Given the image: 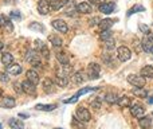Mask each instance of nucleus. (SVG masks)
<instances>
[{
    "label": "nucleus",
    "instance_id": "603ef678",
    "mask_svg": "<svg viewBox=\"0 0 153 129\" xmlns=\"http://www.w3.org/2000/svg\"><path fill=\"white\" fill-rule=\"evenodd\" d=\"M4 1H5V4H11V3L13 1V0H4Z\"/></svg>",
    "mask_w": 153,
    "mask_h": 129
},
{
    "label": "nucleus",
    "instance_id": "49530a36",
    "mask_svg": "<svg viewBox=\"0 0 153 129\" xmlns=\"http://www.w3.org/2000/svg\"><path fill=\"white\" fill-rule=\"evenodd\" d=\"M8 73H0V82H8Z\"/></svg>",
    "mask_w": 153,
    "mask_h": 129
},
{
    "label": "nucleus",
    "instance_id": "dca6fc26",
    "mask_svg": "<svg viewBox=\"0 0 153 129\" xmlns=\"http://www.w3.org/2000/svg\"><path fill=\"white\" fill-rule=\"evenodd\" d=\"M55 84L61 87L67 86V84H69V77L65 75V74H59V75L55 77Z\"/></svg>",
    "mask_w": 153,
    "mask_h": 129
},
{
    "label": "nucleus",
    "instance_id": "5fc2aeb1",
    "mask_svg": "<svg viewBox=\"0 0 153 129\" xmlns=\"http://www.w3.org/2000/svg\"><path fill=\"white\" fill-rule=\"evenodd\" d=\"M149 53L153 54V46H151V50H149Z\"/></svg>",
    "mask_w": 153,
    "mask_h": 129
},
{
    "label": "nucleus",
    "instance_id": "6ab92c4d",
    "mask_svg": "<svg viewBox=\"0 0 153 129\" xmlns=\"http://www.w3.org/2000/svg\"><path fill=\"white\" fill-rule=\"evenodd\" d=\"M114 24V20H111V19H103V20L100 22V30L101 31H105V30H110L111 26Z\"/></svg>",
    "mask_w": 153,
    "mask_h": 129
},
{
    "label": "nucleus",
    "instance_id": "13d9d810",
    "mask_svg": "<svg viewBox=\"0 0 153 129\" xmlns=\"http://www.w3.org/2000/svg\"><path fill=\"white\" fill-rule=\"evenodd\" d=\"M0 129H1V125H0Z\"/></svg>",
    "mask_w": 153,
    "mask_h": 129
},
{
    "label": "nucleus",
    "instance_id": "0eeeda50",
    "mask_svg": "<svg viewBox=\"0 0 153 129\" xmlns=\"http://www.w3.org/2000/svg\"><path fill=\"white\" fill-rule=\"evenodd\" d=\"M22 87H23V92L26 94H30V95H36V85L32 84L31 81L26 79V81L22 82Z\"/></svg>",
    "mask_w": 153,
    "mask_h": 129
},
{
    "label": "nucleus",
    "instance_id": "a211bd4d",
    "mask_svg": "<svg viewBox=\"0 0 153 129\" xmlns=\"http://www.w3.org/2000/svg\"><path fill=\"white\" fill-rule=\"evenodd\" d=\"M117 105L120 108H128V106L132 105V100L126 95H122V97H118V101H117Z\"/></svg>",
    "mask_w": 153,
    "mask_h": 129
},
{
    "label": "nucleus",
    "instance_id": "6e6d98bb",
    "mask_svg": "<svg viewBox=\"0 0 153 129\" xmlns=\"http://www.w3.org/2000/svg\"><path fill=\"white\" fill-rule=\"evenodd\" d=\"M149 102H151V104H153V98H149Z\"/></svg>",
    "mask_w": 153,
    "mask_h": 129
},
{
    "label": "nucleus",
    "instance_id": "f3484780",
    "mask_svg": "<svg viewBox=\"0 0 153 129\" xmlns=\"http://www.w3.org/2000/svg\"><path fill=\"white\" fill-rule=\"evenodd\" d=\"M7 73L11 74V75H19V74L22 73V66L18 65V63L10 65V66L7 67Z\"/></svg>",
    "mask_w": 153,
    "mask_h": 129
},
{
    "label": "nucleus",
    "instance_id": "393cba45",
    "mask_svg": "<svg viewBox=\"0 0 153 129\" xmlns=\"http://www.w3.org/2000/svg\"><path fill=\"white\" fill-rule=\"evenodd\" d=\"M56 59L59 61V63H61V65H67V63L70 62V57H69V54L63 53V51H61V53L56 54Z\"/></svg>",
    "mask_w": 153,
    "mask_h": 129
},
{
    "label": "nucleus",
    "instance_id": "7ed1b4c3",
    "mask_svg": "<svg viewBox=\"0 0 153 129\" xmlns=\"http://www.w3.org/2000/svg\"><path fill=\"white\" fill-rule=\"evenodd\" d=\"M100 71H101V66L95 62L87 65V75L90 79H98L100 78Z\"/></svg>",
    "mask_w": 153,
    "mask_h": 129
},
{
    "label": "nucleus",
    "instance_id": "20e7f679",
    "mask_svg": "<svg viewBox=\"0 0 153 129\" xmlns=\"http://www.w3.org/2000/svg\"><path fill=\"white\" fill-rule=\"evenodd\" d=\"M0 28H1L4 32H12L13 31L12 22H11L10 18H8L7 15H4V13L0 15Z\"/></svg>",
    "mask_w": 153,
    "mask_h": 129
},
{
    "label": "nucleus",
    "instance_id": "c9c22d12",
    "mask_svg": "<svg viewBox=\"0 0 153 129\" xmlns=\"http://www.w3.org/2000/svg\"><path fill=\"white\" fill-rule=\"evenodd\" d=\"M100 38L103 40V42H105V40H108V39H110V38H111V31H110V30H105V31H102L100 34Z\"/></svg>",
    "mask_w": 153,
    "mask_h": 129
},
{
    "label": "nucleus",
    "instance_id": "4468645a",
    "mask_svg": "<svg viewBox=\"0 0 153 129\" xmlns=\"http://www.w3.org/2000/svg\"><path fill=\"white\" fill-rule=\"evenodd\" d=\"M86 78L87 77L85 74V71H76V73H74V75H73V82L75 85H81L86 81Z\"/></svg>",
    "mask_w": 153,
    "mask_h": 129
},
{
    "label": "nucleus",
    "instance_id": "423d86ee",
    "mask_svg": "<svg viewBox=\"0 0 153 129\" xmlns=\"http://www.w3.org/2000/svg\"><path fill=\"white\" fill-rule=\"evenodd\" d=\"M75 116H76V119L81 120L82 122H87V121H90V119H91V114H90V112L87 110L86 108H76Z\"/></svg>",
    "mask_w": 153,
    "mask_h": 129
},
{
    "label": "nucleus",
    "instance_id": "3c124183",
    "mask_svg": "<svg viewBox=\"0 0 153 129\" xmlns=\"http://www.w3.org/2000/svg\"><path fill=\"white\" fill-rule=\"evenodd\" d=\"M20 117H23V119H28V114H24V113H20L19 114Z\"/></svg>",
    "mask_w": 153,
    "mask_h": 129
},
{
    "label": "nucleus",
    "instance_id": "7c9ffc66",
    "mask_svg": "<svg viewBox=\"0 0 153 129\" xmlns=\"http://www.w3.org/2000/svg\"><path fill=\"white\" fill-rule=\"evenodd\" d=\"M55 108H56V105H54V104H51V105H42V104H38V105L35 106L36 110H42V112H51Z\"/></svg>",
    "mask_w": 153,
    "mask_h": 129
},
{
    "label": "nucleus",
    "instance_id": "9b49d317",
    "mask_svg": "<svg viewBox=\"0 0 153 129\" xmlns=\"http://www.w3.org/2000/svg\"><path fill=\"white\" fill-rule=\"evenodd\" d=\"M42 86H43V90H45V93L50 94V93H53L54 90H55L56 84H54L53 79H50V78H45V79H43V82H42Z\"/></svg>",
    "mask_w": 153,
    "mask_h": 129
},
{
    "label": "nucleus",
    "instance_id": "72a5a7b5",
    "mask_svg": "<svg viewBox=\"0 0 153 129\" xmlns=\"http://www.w3.org/2000/svg\"><path fill=\"white\" fill-rule=\"evenodd\" d=\"M71 125H73V128H74V129H85V125L82 124V121H81V120H78L76 117L73 119Z\"/></svg>",
    "mask_w": 153,
    "mask_h": 129
},
{
    "label": "nucleus",
    "instance_id": "6e6552de",
    "mask_svg": "<svg viewBox=\"0 0 153 129\" xmlns=\"http://www.w3.org/2000/svg\"><path fill=\"white\" fill-rule=\"evenodd\" d=\"M63 8H65V13L70 16L74 15L75 12H78V4H76L74 0H66Z\"/></svg>",
    "mask_w": 153,
    "mask_h": 129
},
{
    "label": "nucleus",
    "instance_id": "cd10ccee",
    "mask_svg": "<svg viewBox=\"0 0 153 129\" xmlns=\"http://www.w3.org/2000/svg\"><path fill=\"white\" fill-rule=\"evenodd\" d=\"M133 94H134L136 97H140V98L148 97V92H146L144 87H134V89H133Z\"/></svg>",
    "mask_w": 153,
    "mask_h": 129
},
{
    "label": "nucleus",
    "instance_id": "8fccbe9b",
    "mask_svg": "<svg viewBox=\"0 0 153 129\" xmlns=\"http://www.w3.org/2000/svg\"><path fill=\"white\" fill-rule=\"evenodd\" d=\"M90 3H93V4H97V5H101L105 3V0H90Z\"/></svg>",
    "mask_w": 153,
    "mask_h": 129
},
{
    "label": "nucleus",
    "instance_id": "c03bdc74",
    "mask_svg": "<svg viewBox=\"0 0 153 129\" xmlns=\"http://www.w3.org/2000/svg\"><path fill=\"white\" fill-rule=\"evenodd\" d=\"M100 22H101L100 18H91V19L89 20V24L93 27V26H97V24H100Z\"/></svg>",
    "mask_w": 153,
    "mask_h": 129
},
{
    "label": "nucleus",
    "instance_id": "f8f14e48",
    "mask_svg": "<svg viewBox=\"0 0 153 129\" xmlns=\"http://www.w3.org/2000/svg\"><path fill=\"white\" fill-rule=\"evenodd\" d=\"M15 104H16L15 98H13V97H10V95H7V97H4V98L1 100L0 105H1L3 108H5V109H12V108H15Z\"/></svg>",
    "mask_w": 153,
    "mask_h": 129
},
{
    "label": "nucleus",
    "instance_id": "79ce46f5",
    "mask_svg": "<svg viewBox=\"0 0 153 129\" xmlns=\"http://www.w3.org/2000/svg\"><path fill=\"white\" fill-rule=\"evenodd\" d=\"M138 28H140L141 31H143L144 34H146V35L151 34V31H149V27H148V26H145V24H143V23L138 24Z\"/></svg>",
    "mask_w": 153,
    "mask_h": 129
},
{
    "label": "nucleus",
    "instance_id": "4be33fe9",
    "mask_svg": "<svg viewBox=\"0 0 153 129\" xmlns=\"http://www.w3.org/2000/svg\"><path fill=\"white\" fill-rule=\"evenodd\" d=\"M91 5L90 3H86V1H82L78 4V12H82V13H89L91 12Z\"/></svg>",
    "mask_w": 153,
    "mask_h": 129
},
{
    "label": "nucleus",
    "instance_id": "2f4dec72",
    "mask_svg": "<svg viewBox=\"0 0 153 129\" xmlns=\"http://www.w3.org/2000/svg\"><path fill=\"white\" fill-rule=\"evenodd\" d=\"M105 101L108 104H117V101H118V97H117L116 93H108V94L105 95Z\"/></svg>",
    "mask_w": 153,
    "mask_h": 129
},
{
    "label": "nucleus",
    "instance_id": "58836bf2",
    "mask_svg": "<svg viewBox=\"0 0 153 129\" xmlns=\"http://www.w3.org/2000/svg\"><path fill=\"white\" fill-rule=\"evenodd\" d=\"M39 54L43 57V58L48 59V57H50V50H48V48H47V46H45V47H43L42 50L39 51Z\"/></svg>",
    "mask_w": 153,
    "mask_h": 129
},
{
    "label": "nucleus",
    "instance_id": "09e8293b",
    "mask_svg": "<svg viewBox=\"0 0 153 129\" xmlns=\"http://www.w3.org/2000/svg\"><path fill=\"white\" fill-rule=\"evenodd\" d=\"M11 16H12V18H16V19H20L22 18L20 13H19V11H12V12H11Z\"/></svg>",
    "mask_w": 153,
    "mask_h": 129
},
{
    "label": "nucleus",
    "instance_id": "a19ab883",
    "mask_svg": "<svg viewBox=\"0 0 153 129\" xmlns=\"http://www.w3.org/2000/svg\"><path fill=\"white\" fill-rule=\"evenodd\" d=\"M34 45H35V48H36V51H38V53H39V51L42 50V48L46 46L45 43H43L40 39H36V40H35V42H34Z\"/></svg>",
    "mask_w": 153,
    "mask_h": 129
},
{
    "label": "nucleus",
    "instance_id": "de8ad7c7",
    "mask_svg": "<svg viewBox=\"0 0 153 129\" xmlns=\"http://www.w3.org/2000/svg\"><path fill=\"white\" fill-rule=\"evenodd\" d=\"M13 90H16L18 93H22L23 92V87H22L19 84H13Z\"/></svg>",
    "mask_w": 153,
    "mask_h": 129
},
{
    "label": "nucleus",
    "instance_id": "4d7b16f0",
    "mask_svg": "<svg viewBox=\"0 0 153 129\" xmlns=\"http://www.w3.org/2000/svg\"><path fill=\"white\" fill-rule=\"evenodd\" d=\"M1 94H3V90H1V89H0V97H1Z\"/></svg>",
    "mask_w": 153,
    "mask_h": 129
},
{
    "label": "nucleus",
    "instance_id": "9d476101",
    "mask_svg": "<svg viewBox=\"0 0 153 129\" xmlns=\"http://www.w3.org/2000/svg\"><path fill=\"white\" fill-rule=\"evenodd\" d=\"M38 11L40 15H47L51 12V7H50V1L48 0H39L38 1Z\"/></svg>",
    "mask_w": 153,
    "mask_h": 129
},
{
    "label": "nucleus",
    "instance_id": "aec40b11",
    "mask_svg": "<svg viewBox=\"0 0 153 129\" xmlns=\"http://www.w3.org/2000/svg\"><path fill=\"white\" fill-rule=\"evenodd\" d=\"M48 42L55 47H61L62 46V39L58 37V34H50L48 35Z\"/></svg>",
    "mask_w": 153,
    "mask_h": 129
},
{
    "label": "nucleus",
    "instance_id": "c85d7f7f",
    "mask_svg": "<svg viewBox=\"0 0 153 129\" xmlns=\"http://www.w3.org/2000/svg\"><path fill=\"white\" fill-rule=\"evenodd\" d=\"M30 30H34V31H38V32H45V26L40 24L39 22H31L28 24Z\"/></svg>",
    "mask_w": 153,
    "mask_h": 129
},
{
    "label": "nucleus",
    "instance_id": "412c9836",
    "mask_svg": "<svg viewBox=\"0 0 153 129\" xmlns=\"http://www.w3.org/2000/svg\"><path fill=\"white\" fill-rule=\"evenodd\" d=\"M138 124H140V127L143 129H149L152 127V119L148 116H144L140 119V121H138Z\"/></svg>",
    "mask_w": 153,
    "mask_h": 129
},
{
    "label": "nucleus",
    "instance_id": "4c0bfd02",
    "mask_svg": "<svg viewBox=\"0 0 153 129\" xmlns=\"http://www.w3.org/2000/svg\"><path fill=\"white\" fill-rule=\"evenodd\" d=\"M62 66H63V73H62V74H65V75H70V74L73 73V66L70 63L62 65Z\"/></svg>",
    "mask_w": 153,
    "mask_h": 129
},
{
    "label": "nucleus",
    "instance_id": "f257e3e1",
    "mask_svg": "<svg viewBox=\"0 0 153 129\" xmlns=\"http://www.w3.org/2000/svg\"><path fill=\"white\" fill-rule=\"evenodd\" d=\"M126 81L134 87H144L145 86V77L138 74H130L126 77Z\"/></svg>",
    "mask_w": 153,
    "mask_h": 129
},
{
    "label": "nucleus",
    "instance_id": "b1692460",
    "mask_svg": "<svg viewBox=\"0 0 153 129\" xmlns=\"http://www.w3.org/2000/svg\"><path fill=\"white\" fill-rule=\"evenodd\" d=\"M141 75L145 77V78H153V66L148 65V66H144L141 69Z\"/></svg>",
    "mask_w": 153,
    "mask_h": 129
},
{
    "label": "nucleus",
    "instance_id": "5701e85b",
    "mask_svg": "<svg viewBox=\"0 0 153 129\" xmlns=\"http://www.w3.org/2000/svg\"><path fill=\"white\" fill-rule=\"evenodd\" d=\"M48 1H50L51 11H59L65 5L63 0H48Z\"/></svg>",
    "mask_w": 153,
    "mask_h": 129
},
{
    "label": "nucleus",
    "instance_id": "2eb2a0df",
    "mask_svg": "<svg viewBox=\"0 0 153 129\" xmlns=\"http://www.w3.org/2000/svg\"><path fill=\"white\" fill-rule=\"evenodd\" d=\"M26 75H27V79L28 81H31L32 84H35V85H38V82H39V74L36 73V70H27V73H26Z\"/></svg>",
    "mask_w": 153,
    "mask_h": 129
},
{
    "label": "nucleus",
    "instance_id": "ea45409f",
    "mask_svg": "<svg viewBox=\"0 0 153 129\" xmlns=\"http://www.w3.org/2000/svg\"><path fill=\"white\" fill-rule=\"evenodd\" d=\"M90 105H91L94 109H100L101 105H102V102H101V98H95V100H93L91 102H90Z\"/></svg>",
    "mask_w": 153,
    "mask_h": 129
},
{
    "label": "nucleus",
    "instance_id": "39448f33",
    "mask_svg": "<svg viewBox=\"0 0 153 129\" xmlns=\"http://www.w3.org/2000/svg\"><path fill=\"white\" fill-rule=\"evenodd\" d=\"M117 57H118V59L121 62H126L132 58V51H130L126 46H120V47L117 48Z\"/></svg>",
    "mask_w": 153,
    "mask_h": 129
},
{
    "label": "nucleus",
    "instance_id": "a18cd8bd",
    "mask_svg": "<svg viewBox=\"0 0 153 129\" xmlns=\"http://www.w3.org/2000/svg\"><path fill=\"white\" fill-rule=\"evenodd\" d=\"M78 98H79V97L74 95V97H71V98H67V100H65L63 102H65V104H75L76 101H78Z\"/></svg>",
    "mask_w": 153,
    "mask_h": 129
},
{
    "label": "nucleus",
    "instance_id": "f03ea898",
    "mask_svg": "<svg viewBox=\"0 0 153 129\" xmlns=\"http://www.w3.org/2000/svg\"><path fill=\"white\" fill-rule=\"evenodd\" d=\"M26 61L28 62L30 65H32L34 67H40V61H39V53L34 50H30L28 53L26 54Z\"/></svg>",
    "mask_w": 153,
    "mask_h": 129
},
{
    "label": "nucleus",
    "instance_id": "864d4df0",
    "mask_svg": "<svg viewBox=\"0 0 153 129\" xmlns=\"http://www.w3.org/2000/svg\"><path fill=\"white\" fill-rule=\"evenodd\" d=\"M3 47H4V43H3V42H0V51L3 50Z\"/></svg>",
    "mask_w": 153,
    "mask_h": 129
},
{
    "label": "nucleus",
    "instance_id": "e433bc0d",
    "mask_svg": "<svg viewBox=\"0 0 153 129\" xmlns=\"http://www.w3.org/2000/svg\"><path fill=\"white\" fill-rule=\"evenodd\" d=\"M98 87H85V89H81L78 93H76V97H81V95H83V94H86V93H89V92H93V90H97Z\"/></svg>",
    "mask_w": 153,
    "mask_h": 129
},
{
    "label": "nucleus",
    "instance_id": "473e14b6",
    "mask_svg": "<svg viewBox=\"0 0 153 129\" xmlns=\"http://www.w3.org/2000/svg\"><path fill=\"white\" fill-rule=\"evenodd\" d=\"M143 11H145V8H144L143 5H140V4H137V5H133V7L129 10V12H128V16H130V15H132V13L143 12Z\"/></svg>",
    "mask_w": 153,
    "mask_h": 129
},
{
    "label": "nucleus",
    "instance_id": "c756f323",
    "mask_svg": "<svg viewBox=\"0 0 153 129\" xmlns=\"http://www.w3.org/2000/svg\"><path fill=\"white\" fill-rule=\"evenodd\" d=\"M8 125H10L12 129H24V125L22 121H19L18 119H11L8 121Z\"/></svg>",
    "mask_w": 153,
    "mask_h": 129
},
{
    "label": "nucleus",
    "instance_id": "ddd939ff",
    "mask_svg": "<svg viewBox=\"0 0 153 129\" xmlns=\"http://www.w3.org/2000/svg\"><path fill=\"white\" fill-rule=\"evenodd\" d=\"M130 112H132V114L134 117L141 119V117H144V114H145V108L141 105H133L132 108H130Z\"/></svg>",
    "mask_w": 153,
    "mask_h": 129
},
{
    "label": "nucleus",
    "instance_id": "1a4fd4ad",
    "mask_svg": "<svg viewBox=\"0 0 153 129\" xmlns=\"http://www.w3.org/2000/svg\"><path fill=\"white\" fill-rule=\"evenodd\" d=\"M51 24H53V27L58 32H63V34H66V32L69 31V26H67L66 22H63L62 19H55V20H53Z\"/></svg>",
    "mask_w": 153,
    "mask_h": 129
},
{
    "label": "nucleus",
    "instance_id": "bb28decb",
    "mask_svg": "<svg viewBox=\"0 0 153 129\" xmlns=\"http://www.w3.org/2000/svg\"><path fill=\"white\" fill-rule=\"evenodd\" d=\"M114 10V5L110 4V3H103V4L100 5V11L102 13H111Z\"/></svg>",
    "mask_w": 153,
    "mask_h": 129
},
{
    "label": "nucleus",
    "instance_id": "f704fd0d",
    "mask_svg": "<svg viewBox=\"0 0 153 129\" xmlns=\"http://www.w3.org/2000/svg\"><path fill=\"white\" fill-rule=\"evenodd\" d=\"M114 47H116V42H114L111 38H110V39H108V40H105V48L108 51H111Z\"/></svg>",
    "mask_w": 153,
    "mask_h": 129
},
{
    "label": "nucleus",
    "instance_id": "37998d69",
    "mask_svg": "<svg viewBox=\"0 0 153 129\" xmlns=\"http://www.w3.org/2000/svg\"><path fill=\"white\" fill-rule=\"evenodd\" d=\"M134 46H136V50H137V51L144 50V48H143V43H141L137 38H134Z\"/></svg>",
    "mask_w": 153,
    "mask_h": 129
},
{
    "label": "nucleus",
    "instance_id": "a878e982",
    "mask_svg": "<svg viewBox=\"0 0 153 129\" xmlns=\"http://www.w3.org/2000/svg\"><path fill=\"white\" fill-rule=\"evenodd\" d=\"M1 62H3V65L4 66H10V65H12V62H13V57H12V54H10V53H4L1 55Z\"/></svg>",
    "mask_w": 153,
    "mask_h": 129
}]
</instances>
